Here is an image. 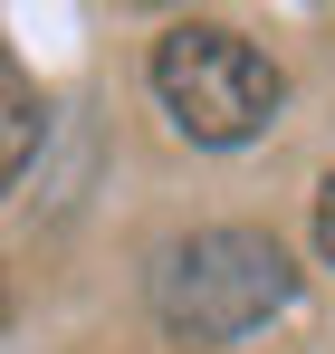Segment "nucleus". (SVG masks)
I'll list each match as a JSON object with an SVG mask.
<instances>
[{
    "label": "nucleus",
    "instance_id": "nucleus-3",
    "mask_svg": "<svg viewBox=\"0 0 335 354\" xmlns=\"http://www.w3.org/2000/svg\"><path fill=\"white\" fill-rule=\"evenodd\" d=\"M39 134H48V106H39V86H29V67L0 48V201H10V182L29 173V153H39Z\"/></svg>",
    "mask_w": 335,
    "mask_h": 354
},
{
    "label": "nucleus",
    "instance_id": "nucleus-4",
    "mask_svg": "<svg viewBox=\"0 0 335 354\" xmlns=\"http://www.w3.org/2000/svg\"><path fill=\"white\" fill-rule=\"evenodd\" d=\"M316 249L335 259V173H326V192H316Z\"/></svg>",
    "mask_w": 335,
    "mask_h": 354
},
{
    "label": "nucleus",
    "instance_id": "nucleus-1",
    "mask_svg": "<svg viewBox=\"0 0 335 354\" xmlns=\"http://www.w3.org/2000/svg\"><path fill=\"white\" fill-rule=\"evenodd\" d=\"M297 306V268L269 230H192L154 268V316L182 345H239Z\"/></svg>",
    "mask_w": 335,
    "mask_h": 354
},
{
    "label": "nucleus",
    "instance_id": "nucleus-2",
    "mask_svg": "<svg viewBox=\"0 0 335 354\" xmlns=\"http://www.w3.org/2000/svg\"><path fill=\"white\" fill-rule=\"evenodd\" d=\"M154 96H163V115L192 134V144H259L287 106V77L239 29L221 19H182L154 39Z\"/></svg>",
    "mask_w": 335,
    "mask_h": 354
}]
</instances>
